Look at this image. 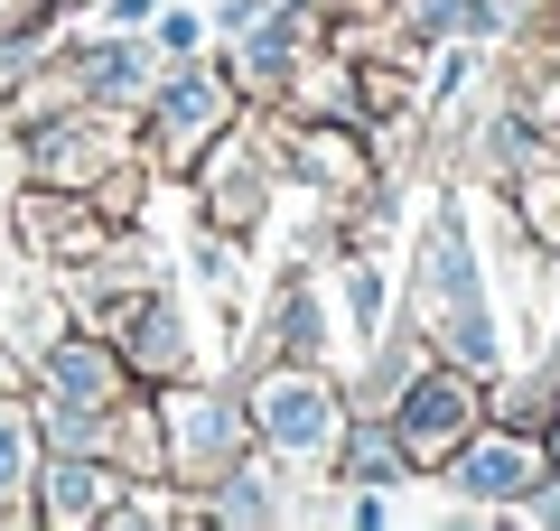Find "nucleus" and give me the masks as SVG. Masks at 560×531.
<instances>
[{"label": "nucleus", "instance_id": "f257e3e1", "mask_svg": "<svg viewBox=\"0 0 560 531\" xmlns=\"http://www.w3.org/2000/svg\"><path fill=\"white\" fill-rule=\"evenodd\" d=\"M430 308H440V335H448V354H458L467 374H495V354H504V335H495V308H486V280H477V252H467V234H458V215H440L430 224Z\"/></svg>", "mask_w": 560, "mask_h": 531}, {"label": "nucleus", "instance_id": "f03ea898", "mask_svg": "<svg viewBox=\"0 0 560 531\" xmlns=\"http://www.w3.org/2000/svg\"><path fill=\"white\" fill-rule=\"evenodd\" d=\"M393 448L411 457V467H448V457L467 448V429H477V374H411L401 382V401H393Z\"/></svg>", "mask_w": 560, "mask_h": 531}, {"label": "nucleus", "instance_id": "7ed1b4c3", "mask_svg": "<svg viewBox=\"0 0 560 531\" xmlns=\"http://www.w3.org/2000/svg\"><path fill=\"white\" fill-rule=\"evenodd\" d=\"M337 420H346L337 392H327L308 364H290V354H280V374L253 382V429L271 438L280 457H327L337 448Z\"/></svg>", "mask_w": 560, "mask_h": 531}, {"label": "nucleus", "instance_id": "20e7f679", "mask_svg": "<svg viewBox=\"0 0 560 531\" xmlns=\"http://www.w3.org/2000/svg\"><path fill=\"white\" fill-rule=\"evenodd\" d=\"M448 485H458L467 504H533V494L551 485V448H541L533 429H495V438L467 429V448L448 457Z\"/></svg>", "mask_w": 560, "mask_h": 531}, {"label": "nucleus", "instance_id": "39448f33", "mask_svg": "<svg viewBox=\"0 0 560 531\" xmlns=\"http://www.w3.org/2000/svg\"><path fill=\"white\" fill-rule=\"evenodd\" d=\"M224 121H234V84H224V75H178L160 94V158H168V168H187Z\"/></svg>", "mask_w": 560, "mask_h": 531}, {"label": "nucleus", "instance_id": "423d86ee", "mask_svg": "<svg viewBox=\"0 0 560 531\" xmlns=\"http://www.w3.org/2000/svg\"><path fill=\"white\" fill-rule=\"evenodd\" d=\"M234 448H243V429H234V411L224 401H168V467L187 475V485H215L224 467H234Z\"/></svg>", "mask_w": 560, "mask_h": 531}, {"label": "nucleus", "instance_id": "0eeeda50", "mask_svg": "<svg viewBox=\"0 0 560 531\" xmlns=\"http://www.w3.org/2000/svg\"><path fill=\"white\" fill-rule=\"evenodd\" d=\"M38 485V512L47 522H113V504H121V467L113 457H47V475H28Z\"/></svg>", "mask_w": 560, "mask_h": 531}, {"label": "nucleus", "instance_id": "6e6552de", "mask_svg": "<svg viewBox=\"0 0 560 531\" xmlns=\"http://www.w3.org/2000/svg\"><path fill=\"white\" fill-rule=\"evenodd\" d=\"M47 392H75V401H113L121 392V354H103L94 335H47Z\"/></svg>", "mask_w": 560, "mask_h": 531}, {"label": "nucleus", "instance_id": "1a4fd4ad", "mask_svg": "<svg viewBox=\"0 0 560 531\" xmlns=\"http://www.w3.org/2000/svg\"><path fill=\"white\" fill-rule=\"evenodd\" d=\"M206 512H215V522H280V475H261V467H224L215 494H206Z\"/></svg>", "mask_w": 560, "mask_h": 531}, {"label": "nucleus", "instance_id": "9d476101", "mask_svg": "<svg viewBox=\"0 0 560 531\" xmlns=\"http://www.w3.org/2000/svg\"><path fill=\"white\" fill-rule=\"evenodd\" d=\"M131 364H140V374H178V364H187V327H178L168 298H140V317H131Z\"/></svg>", "mask_w": 560, "mask_h": 531}, {"label": "nucleus", "instance_id": "9b49d317", "mask_svg": "<svg viewBox=\"0 0 560 531\" xmlns=\"http://www.w3.org/2000/svg\"><path fill=\"white\" fill-rule=\"evenodd\" d=\"M253 187H261V150H253V140H234V150H224V168H215V224H224V234H243V224L261 215Z\"/></svg>", "mask_w": 560, "mask_h": 531}, {"label": "nucleus", "instance_id": "f8f14e48", "mask_svg": "<svg viewBox=\"0 0 560 531\" xmlns=\"http://www.w3.org/2000/svg\"><path fill=\"white\" fill-rule=\"evenodd\" d=\"M140 84H150V57H140V47L103 38L94 57H84V94H94V103H131Z\"/></svg>", "mask_w": 560, "mask_h": 531}, {"label": "nucleus", "instance_id": "ddd939ff", "mask_svg": "<svg viewBox=\"0 0 560 531\" xmlns=\"http://www.w3.org/2000/svg\"><path fill=\"white\" fill-rule=\"evenodd\" d=\"M411 457L393 448V429H346V485H401Z\"/></svg>", "mask_w": 560, "mask_h": 531}, {"label": "nucleus", "instance_id": "4468645a", "mask_svg": "<svg viewBox=\"0 0 560 531\" xmlns=\"http://www.w3.org/2000/svg\"><path fill=\"white\" fill-rule=\"evenodd\" d=\"M38 475V420L20 411V401H0V504Z\"/></svg>", "mask_w": 560, "mask_h": 531}, {"label": "nucleus", "instance_id": "2eb2a0df", "mask_svg": "<svg viewBox=\"0 0 560 531\" xmlns=\"http://www.w3.org/2000/svg\"><path fill=\"white\" fill-rule=\"evenodd\" d=\"M94 158H103V140L84 131V121H57V131H38V168H47V187H75Z\"/></svg>", "mask_w": 560, "mask_h": 531}, {"label": "nucleus", "instance_id": "dca6fc26", "mask_svg": "<svg viewBox=\"0 0 560 531\" xmlns=\"http://www.w3.org/2000/svg\"><path fill=\"white\" fill-rule=\"evenodd\" d=\"M271 345L290 354V364H308V354L327 345V335H318V298H308V290H280V308H271Z\"/></svg>", "mask_w": 560, "mask_h": 531}, {"label": "nucleus", "instance_id": "f3484780", "mask_svg": "<svg viewBox=\"0 0 560 531\" xmlns=\"http://www.w3.org/2000/svg\"><path fill=\"white\" fill-rule=\"evenodd\" d=\"M346 317H355V335H374V317H383V280H374V261H355V271H346Z\"/></svg>", "mask_w": 560, "mask_h": 531}, {"label": "nucleus", "instance_id": "a211bd4d", "mask_svg": "<svg viewBox=\"0 0 560 531\" xmlns=\"http://www.w3.org/2000/svg\"><path fill=\"white\" fill-rule=\"evenodd\" d=\"M308 177H346V187H355L364 168H355V150H337V140L318 131V140H308Z\"/></svg>", "mask_w": 560, "mask_h": 531}, {"label": "nucleus", "instance_id": "6ab92c4d", "mask_svg": "<svg viewBox=\"0 0 560 531\" xmlns=\"http://www.w3.org/2000/svg\"><path fill=\"white\" fill-rule=\"evenodd\" d=\"M197 38H206V20H187V10L160 20V57H197Z\"/></svg>", "mask_w": 560, "mask_h": 531}, {"label": "nucleus", "instance_id": "aec40b11", "mask_svg": "<svg viewBox=\"0 0 560 531\" xmlns=\"http://www.w3.org/2000/svg\"><path fill=\"white\" fill-rule=\"evenodd\" d=\"M38 10L47 0H0V38H38Z\"/></svg>", "mask_w": 560, "mask_h": 531}]
</instances>
